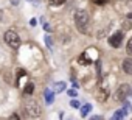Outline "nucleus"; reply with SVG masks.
I'll use <instances>...</instances> for the list:
<instances>
[{"label": "nucleus", "mask_w": 132, "mask_h": 120, "mask_svg": "<svg viewBox=\"0 0 132 120\" xmlns=\"http://www.w3.org/2000/svg\"><path fill=\"white\" fill-rule=\"evenodd\" d=\"M75 24L81 33H89V14L84 10H78L75 13Z\"/></svg>", "instance_id": "nucleus-1"}, {"label": "nucleus", "mask_w": 132, "mask_h": 120, "mask_svg": "<svg viewBox=\"0 0 132 120\" xmlns=\"http://www.w3.org/2000/svg\"><path fill=\"white\" fill-rule=\"evenodd\" d=\"M25 112H27L31 118H36V117L40 115L42 108H40V104H39L36 100H33V98H27V101H25Z\"/></svg>", "instance_id": "nucleus-2"}, {"label": "nucleus", "mask_w": 132, "mask_h": 120, "mask_svg": "<svg viewBox=\"0 0 132 120\" xmlns=\"http://www.w3.org/2000/svg\"><path fill=\"white\" fill-rule=\"evenodd\" d=\"M3 39H5V42H6L10 47H13V48H19V45H20V38H19V34H17L16 31H13V30L6 31L5 36H3Z\"/></svg>", "instance_id": "nucleus-3"}, {"label": "nucleus", "mask_w": 132, "mask_h": 120, "mask_svg": "<svg viewBox=\"0 0 132 120\" xmlns=\"http://www.w3.org/2000/svg\"><path fill=\"white\" fill-rule=\"evenodd\" d=\"M129 92H130V86H129V84H121V86L117 89V92H115L113 97H115L117 101H124V100L127 98Z\"/></svg>", "instance_id": "nucleus-4"}, {"label": "nucleus", "mask_w": 132, "mask_h": 120, "mask_svg": "<svg viewBox=\"0 0 132 120\" xmlns=\"http://www.w3.org/2000/svg\"><path fill=\"white\" fill-rule=\"evenodd\" d=\"M121 42H123V33L121 31H117L109 38V45L113 47V48H118L121 45Z\"/></svg>", "instance_id": "nucleus-5"}, {"label": "nucleus", "mask_w": 132, "mask_h": 120, "mask_svg": "<svg viewBox=\"0 0 132 120\" xmlns=\"http://www.w3.org/2000/svg\"><path fill=\"white\" fill-rule=\"evenodd\" d=\"M123 70L127 75H132V58H126L123 61Z\"/></svg>", "instance_id": "nucleus-6"}, {"label": "nucleus", "mask_w": 132, "mask_h": 120, "mask_svg": "<svg viewBox=\"0 0 132 120\" xmlns=\"http://www.w3.org/2000/svg\"><path fill=\"white\" fill-rule=\"evenodd\" d=\"M44 95H45V103L47 104H53L54 103V92L51 89H45Z\"/></svg>", "instance_id": "nucleus-7"}, {"label": "nucleus", "mask_w": 132, "mask_h": 120, "mask_svg": "<svg viewBox=\"0 0 132 120\" xmlns=\"http://www.w3.org/2000/svg\"><path fill=\"white\" fill-rule=\"evenodd\" d=\"M65 86H67V84H65L64 81H57V83H54L53 84V87H51V91L56 94V92H62V91H65Z\"/></svg>", "instance_id": "nucleus-8"}, {"label": "nucleus", "mask_w": 132, "mask_h": 120, "mask_svg": "<svg viewBox=\"0 0 132 120\" xmlns=\"http://www.w3.org/2000/svg\"><path fill=\"white\" fill-rule=\"evenodd\" d=\"M78 63H79L81 66H87V64H92V61H90V58H89V55H87V53H82V55L78 58Z\"/></svg>", "instance_id": "nucleus-9"}, {"label": "nucleus", "mask_w": 132, "mask_h": 120, "mask_svg": "<svg viewBox=\"0 0 132 120\" xmlns=\"http://www.w3.org/2000/svg\"><path fill=\"white\" fill-rule=\"evenodd\" d=\"M92 111V104L90 103H87V104H84L82 108H81V117H87V114Z\"/></svg>", "instance_id": "nucleus-10"}, {"label": "nucleus", "mask_w": 132, "mask_h": 120, "mask_svg": "<svg viewBox=\"0 0 132 120\" xmlns=\"http://www.w3.org/2000/svg\"><path fill=\"white\" fill-rule=\"evenodd\" d=\"M126 115V112L123 111V109H120V111H117L113 115H112V118L110 120H123V117Z\"/></svg>", "instance_id": "nucleus-11"}, {"label": "nucleus", "mask_w": 132, "mask_h": 120, "mask_svg": "<svg viewBox=\"0 0 132 120\" xmlns=\"http://www.w3.org/2000/svg\"><path fill=\"white\" fill-rule=\"evenodd\" d=\"M33 92H34V84H33V83L25 84V94H27V95H31Z\"/></svg>", "instance_id": "nucleus-12"}, {"label": "nucleus", "mask_w": 132, "mask_h": 120, "mask_svg": "<svg viewBox=\"0 0 132 120\" xmlns=\"http://www.w3.org/2000/svg\"><path fill=\"white\" fill-rule=\"evenodd\" d=\"M65 2H67V0H50V5L51 6H59V5H62Z\"/></svg>", "instance_id": "nucleus-13"}, {"label": "nucleus", "mask_w": 132, "mask_h": 120, "mask_svg": "<svg viewBox=\"0 0 132 120\" xmlns=\"http://www.w3.org/2000/svg\"><path fill=\"white\" fill-rule=\"evenodd\" d=\"M123 111H124L126 114H129V112L132 111V106H130V103H129V101H124V108H123Z\"/></svg>", "instance_id": "nucleus-14"}, {"label": "nucleus", "mask_w": 132, "mask_h": 120, "mask_svg": "<svg viewBox=\"0 0 132 120\" xmlns=\"http://www.w3.org/2000/svg\"><path fill=\"white\" fill-rule=\"evenodd\" d=\"M126 51H127L129 55H132V38L127 41V45H126Z\"/></svg>", "instance_id": "nucleus-15"}, {"label": "nucleus", "mask_w": 132, "mask_h": 120, "mask_svg": "<svg viewBox=\"0 0 132 120\" xmlns=\"http://www.w3.org/2000/svg\"><path fill=\"white\" fill-rule=\"evenodd\" d=\"M45 44H47V47H48V48H51V47H53V42H51V38H50V36H45Z\"/></svg>", "instance_id": "nucleus-16"}, {"label": "nucleus", "mask_w": 132, "mask_h": 120, "mask_svg": "<svg viewBox=\"0 0 132 120\" xmlns=\"http://www.w3.org/2000/svg\"><path fill=\"white\" fill-rule=\"evenodd\" d=\"M92 2L95 5H106V3H109V0H92Z\"/></svg>", "instance_id": "nucleus-17"}, {"label": "nucleus", "mask_w": 132, "mask_h": 120, "mask_svg": "<svg viewBox=\"0 0 132 120\" xmlns=\"http://www.w3.org/2000/svg\"><path fill=\"white\" fill-rule=\"evenodd\" d=\"M67 94H69V97H76V95H78V92H76V89H70V91H69Z\"/></svg>", "instance_id": "nucleus-18"}, {"label": "nucleus", "mask_w": 132, "mask_h": 120, "mask_svg": "<svg viewBox=\"0 0 132 120\" xmlns=\"http://www.w3.org/2000/svg\"><path fill=\"white\" fill-rule=\"evenodd\" d=\"M70 106H72V108H79V101H78V100H72V101H70Z\"/></svg>", "instance_id": "nucleus-19"}, {"label": "nucleus", "mask_w": 132, "mask_h": 120, "mask_svg": "<svg viewBox=\"0 0 132 120\" xmlns=\"http://www.w3.org/2000/svg\"><path fill=\"white\" fill-rule=\"evenodd\" d=\"M8 120H20V118H19V115H17V114H13Z\"/></svg>", "instance_id": "nucleus-20"}, {"label": "nucleus", "mask_w": 132, "mask_h": 120, "mask_svg": "<svg viewBox=\"0 0 132 120\" xmlns=\"http://www.w3.org/2000/svg\"><path fill=\"white\" fill-rule=\"evenodd\" d=\"M30 25H31V27H36V25H37V20H36V19H31V20H30Z\"/></svg>", "instance_id": "nucleus-21"}, {"label": "nucleus", "mask_w": 132, "mask_h": 120, "mask_svg": "<svg viewBox=\"0 0 132 120\" xmlns=\"http://www.w3.org/2000/svg\"><path fill=\"white\" fill-rule=\"evenodd\" d=\"M90 120H101V117H100V115H93Z\"/></svg>", "instance_id": "nucleus-22"}, {"label": "nucleus", "mask_w": 132, "mask_h": 120, "mask_svg": "<svg viewBox=\"0 0 132 120\" xmlns=\"http://www.w3.org/2000/svg\"><path fill=\"white\" fill-rule=\"evenodd\" d=\"M44 28H45V31H48V30H50V25H48V24H45V25H44Z\"/></svg>", "instance_id": "nucleus-23"}, {"label": "nucleus", "mask_w": 132, "mask_h": 120, "mask_svg": "<svg viewBox=\"0 0 132 120\" xmlns=\"http://www.w3.org/2000/svg\"><path fill=\"white\" fill-rule=\"evenodd\" d=\"M127 19H132V13H129V14H127Z\"/></svg>", "instance_id": "nucleus-24"}, {"label": "nucleus", "mask_w": 132, "mask_h": 120, "mask_svg": "<svg viewBox=\"0 0 132 120\" xmlns=\"http://www.w3.org/2000/svg\"><path fill=\"white\" fill-rule=\"evenodd\" d=\"M127 5H129V6H132V0H129V2H127Z\"/></svg>", "instance_id": "nucleus-25"}, {"label": "nucleus", "mask_w": 132, "mask_h": 120, "mask_svg": "<svg viewBox=\"0 0 132 120\" xmlns=\"http://www.w3.org/2000/svg\"><path fill=\"white\" fill-rule=\"evenodd\" d=\"M129 95H130V97H132V91H130V92H129Z\"/></svg>", "instance_id": "nucleus-26"}]
</instances>
